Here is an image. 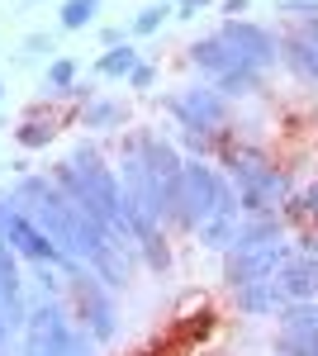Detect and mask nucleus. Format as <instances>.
<instances>
[{
  "label": "nucleus",
  "instance_id": "nucleus-35",
  "mask_svg": "<svg viewBox=\"0 0 318 356\" xmlns=\"http://www.w3.org/2000/svg\"><path fill=\"white\" fill-rule=\"evenodd\" d=\"M0 129H5V124H0Z\"/></svg>",
  "mask_w": 318,
  "mask_h": 356
},
{
  "label": "nucleus",
  "instance_id": "nucleus-25",
  "mask_svg": "<svg viewBox=\"0 0 318 356\" xmlns=\"http://www.w3.org/2000/svg\"><path fill=\"white\" fill-rule=\"evenodd\" d=\"M43 53H53V33H29V38H24V53H19V62L29 67V62H38Z\"/></svg>",
  "mask_w": 318,
  "mask_h": 356
},
{
  "label": "nucleus",
  "instance_id": "nucleus-8",
  "mask_svg": "<svg viewBox=\"0 0 318 356\" xmlns=\"http://www.w3.org/2000/svg\"><path fill=\"white\" fill-rule=\"evenodd\" d=\"M290 204V176L280 166H266L262 176L242 181L238 186V209L242 219H257V214H280Z\"/></svg>",
  "mask_w": 318,
  "mask_h": 356
},
{
  "label": "nucleus",
  "instance_id": "nucleus-28",
  "mask_svg": "<svg viewBox=\"0 0 318 356\" xmlns=\"http://www.w3.org/2000/svg\"><path fill=\"white\" fill-rule=\"evenodd\" d=\"M205 5H209V0H176V19H195Z\"/></svg>",
  "mask_w": 318,
  "mask_h": 356
},
{
  "label": "nucleus",
  "instance_id": "nucleus-19",
  "mask_svg": "<svg viewBox=\"0 0 318 356\" xmlns=\"http://www.w3.org/2000/svg\"><path fill=\"white\" fill-rule=\"evenodd\" d=\"M77 86V62L72 57H57L53 67L43 72V95H67Z\"/></svg>",
  "mask_w": 318,
  "mask_h": 356
},
{
  "label": "nucleus",
  "instance_id": "nucleus-15",
  "mask_svg": "<svg viewBox=\"0 0 318 356\" xmlns=\"http://www.w3.org/2000/svg\"><path fill=\"white\" fill-rule=\"evenodd\" d=\"M262 81H266V72H257V67H233L228 76L214 81V90H218L223 100H242V95H257Z\"/></svg>",
  "mask_w": 318,
  "mask_h": 356
},
{
  "label": "nucleus",
  "instance_id": "nucleus-29",
  "mask_svg": "<svg viewBox=\"0 0 318 356\" xmlns=\"http://www.w3.org/2000/svg\"><path fill=\"white\" fill-rule=\"evenodd\" d=\"M299 204H304V219H314V223H318V186H309V191L299 195Z\"/></svg>",
  "mask_w": 318,
  "mask_h": 356
},
{
  "label": "nucleus",
  "instance_id": "nucleus-11",
  "mask_svg": "<svg viewBox=\"0 0 318 356\" xmlns=\"http://www.w3.org/2000/svg\"><path fill=\"white\" fill-rule=\"evenodd\" d=\"M233 300H238V309L247 314V318H276V314L290 304V295H285V285L271 275V280H257V285L233 290Z\"/></svg>",
  "mask_w": 318,
  "mask_h": 356
},
{
  "label": "nucleus",
  "instance_id": "nucleus-23",
  "mask_svg": "<svg viewBox=\"0 0 318 356\" xmlns=\"http://www.w3.org/2000/svg\"><path fill=\"white\" fill-rule=\"evenodd\" d=\"M171 15V5H148V10H138L129 19V33H138V38H148V33H157L161 19Z\"/></svg>",
  "mask_w": 318,
  "mask_h": 356
},
{
  "label": "nucleus",
  "instance_id": "nucleus-26",
  "mask_svg": "<svg viewBox=\"0 0 318 356\" xmlns=\"http://www.w3.org/2000/svg\"><path fill=\"white\" fill-rule=\"evenodd\" d=\"M276 10H280V15H294L299 24H304V19H318V0H276Z\"/></svg>",
  "mask_w": 318,
  "mask_h": 356
},
{
  "label": "nucleus",
  "instance_id": "nucleus-20",
  "mask_svg": "<svg viewBox=\"0 0 318 356\" xmlns=\"http://www.w3.org/2000/svg\"><path fill=\"white\" fill-rule=\"evenodd\" d=\"M276 356H318V328L280 332V337H276Z\"/></svg>",
  "mask_w": 318,
  "mask_h": 356
},
{
  "label": "nucleus",
  "instance_id": "nucleus-2",
  "mask_svg": "<svg viewBox=\"0 0 318 356\" xmlns=\"http://www.w3.org/2000/svg\"><path fill=\"white\" fill-rule=\"evenodd\" d=\"M19 356H95V337L72 318V309L57 295H43L38 304H29Z\"/></svg>",
  "mask_w": 318,
  "mask_h": 356
},
{
  "label": "nucleus",
  "instance_id": "nucleus-6",
  "mask_svg": "<svg viewBox=\"0 0 318 356\" xmlns=\"http://www.w3.org/2000/svg\"><path fill=\"white\" fill-rule=\"evenodd\" d=\"M223 43L233 48V57H238L242 67H257V72H266V67H276L280 62V43H276V33L262 24H252V19H223Z\"/></svg>",
  "mask_w": 318,
  "mask_h": 356
},
{
  "label": "nucleus",
  "instance_id": "nucleus-33",
  "mask_svg": "<svg viewBox=\"0 0 318 356\" xmlns=\"http://www.w3.org/2000/svg\"><path fill=\"white\" fill-rule=\"evenodd\" d=\"M157 5H171V0H157Z\"/></svg>",
  "mask_w": 318,
  "mask_h": 356
},
{
  "label": "nucleus",
  "instance_id": "nucleus-24",
  "mask_svg": "<svg viewBox=\"0 0 318 356\" xmlns=\"http://www.w3.org/2000/svg\"><path fill=\"white\" fill-rule=\"evenodd\" d=\"M15 138L24 143L29 152H33V147H48V143L57 138V129H53V124H43V119H29L24 129H15Z\"/></svg>",
  "mask_w": 318,
  "mask_h": 356
},
{
  "label": "nucleus",
  "instance_id": "nucleus-7",
  "mask_svg": "<svg viewBox=\"0 0 318 356\" xmlns=\"http://www.w3.org/2000/svg\"><path fill=\"white\" fill-rule=\"evenodd\" d=\"M294 247L280 238V243H266V247H252V252H228V261H223V280L242 290V285H257V280H271V275L280 271L285 261H290Z\"/></svg>",
  "mask_w": 318,
  "mask_h": 356
},
{
  "label": "nucleus",
  "instance_id": "nucleus-16",
  "mask_svg": "<svg viewBox=\"0 0 318 356\" xmlns=\"http://www.w3.org/2000/svg\"><path fill=\"white\" fill-rule=\"evenodd\" d=\"M133 67H138V53H133L129 43H119V48H105V53L95 57V76H105V81H129Z\"/></svg>",
  "mask_w": 318,
  "mask_h": 356
},
{
  "label": "nucleus",
  "instance_id": "nucleus-34",
  "mask_svg": "<svg viewBox=\"0 0 318 356\" xmlns=\"http://www.w3.org/2000/svg\"><path fill=\"white\" fill-rule=\"evenodd\" d=\"M0 95H5V86H0Z\"/></svg>",
  "mask_w": 318,
  "mask_h": 356
},
{
  "label": "nucleus",
  "instance_id": "nucleus-3",
  "mask_svg": "<svg viewBox=\"0 0 318 356\" xmlns=\"http://www.w3.org/2000/svg\"><path fill=\"white\" fill-rule=\"evenodd\" d=\"M67 280H72V304H77L72 318H77L95 342H114V332H119V304H114V290L100 285L90 266H77Z\"/></svg>",
  "mask_w": 318,
  "mask_h": 356
},
{
  "label": "nucleus",
  "instance_id": "nucleus-14",
  "mask_svg": "<svg viewBox=\"0 0 318 356\" xmlns=\"http://www.w3.org/2000/svg\"><path fill=\"white\" fill-rule=\"evenodd\" d=\"M238 223H242V209H214L209 219L195 228V233H200V247H209V252H228V247H233V233H238Z\"/></svg>",
  "mask_w": 318,
  "mask_h": 356
},
{
  "label": "nucleus",
  "instance_id": "nucleus-30",
  "mask_svg": "<svg viewBox=\"0 0 318 356\" xmlns=\"http://www.w3.org/2000/svg\"><path fill=\"white\" fill-rule=\"evenodd\" d=\"M247 10H252V0H223V15H228V19H242Z\"/></svg>",
  "mask_w": 318,
  "mask_h": 356
},
{
  "label": "nucleus",
  "instance_id": "nucleus-9",
  "mask_svg": "<svg viewBox=\"0 0 318 356\" xmlns=\"http://www.w3.org/2000/svg\"><path fill=\"white\" fill-rule=\"evenodd\" d=\"M280 57L304 86H318V19H304V24L280 38Z\"/></svg>",
  "mask_w": 318,
  "mask_h": 356
},
{
  "label": "nucleus",
  "instance_id": "nucleus-21",
  "mask_svg": "<svg viewBox=\"0 0 318 356\" xmlns=\"http://www.w3.org/2000/svg\"><path fill=\"white\" fill-rule=\"evenodd\" d=\"M81 124H86V129H114V124H124V110H119L114 100H90V105L81 110Z\"/></svg>",
  "mask_w": 318,
  "mask_h": 356
},
{
  "label": "nucleus",
  "instance_id": "nucleus-18",
  "mask_svg": "<svg viewBox=\"0 0 318 356\" xmlns=\"http://www.w3.org/2000/svg\"><path fill=\"white\" fill-rule=\"evenodd\" d=\"M95 15H100V0H67V5H62V15H57V29L77 33V29H86Z\"/></svg>",
  "mask_w": 318,
  "mask_h": 356
},
{
  "label": "nucleus",
  "instance_id": "nucleus-1",
  "mask_svg": "<svg viewBox=\"0 0 318 356\" xmlns=\"http://www.w3.org/2000/svg\"><path fill=\"white\" fill-rule=\"evenodd\" d=\"M10 204L24 209L29 219L38 223V228H43L67 257H77V261H86V266L114 243V238L105 233V223L90 219L81 204H72L67 195L57 191L53 176H29V171H24V176L15 181V191H10Z\"/></svg>",
  "mask_w": 318,
  "mask_h": 356
},
{
  "label": "nucleus",
  "instance_id": "nucleus-27",
  "mask_svg": "<svg viewBox=\"0 0 318 356\" xmlns=\"http://www.w3.org/2000/svg\"><path fill=\"white\" fill-rule=\"evenodd\" d=\"M152 81H157V67H152V62H138L133 76H129V86H133V90H148Z\"/></svg>",
  "mask_w": 318,
  "mask_h": 356
},
{
  "label": "nucleus",
  "instance_id": "nucleus-13",
  "mask_svg": "<svg viewBox=\"0 0 318 356\" xmlns=\"http://www.w3.org/2000/svg\"><path fill=\"white\" fill-rule=\"evenodd\" d=\"M276 280L285 285L290 300H318V261H309L304 252H290V261L276 271Z\"/></svg>",
  "mask_w": 318,
  "mask_h": 356
},
{
  "label": "nucleus",
  "instance_id": "nucleus-31",
  "mask_svg": "<svg viewBox=\"0 0 318 356\" xmlns=\"http://www.w3.org/2000/svg\"><path fill=\"white\" fill-rule=\"evenodd\" d=\"M67 95H72V100H95V90H90V86H86V81H77V86H72V90H67Z\"/></svg>",
  "mask_w": 318,
  "mask_h": 356
},
{
  "label": "nucleus",
  "instance_id": "nucleus-12",
  "mask_svg": "<svg viewBox=\"0 0 318 356\" xmlns=\"http://www.w3.org/2000/svg\"><path fill=\"white\" fill-rule=\"evenodd\" d=\"M190 62H195L209 81H218V76H228L233 67H242L238 57H233V48L223 43V33H205V38H195V43H190Z\"/></svg>",
  "mask_w": 318,
  "mask_h": 356
},
{
  "label": "nucleus",
  "instance_id": "nucleus-22",
  "mask_svg": "<svg viewBox=\"0 0 318 356\" xmlns=\"http://www.w3.org/2000/svg\"><path fill=\"white\" fill-rule=\"evenodd\" d=\"M138 252H143L148 271H171V247H166V238H161V228L152 233V238H143V243H138Z\"/></svg>",
  "mask_w": 318,
  "mask_h": 356
},
{
  "label": "nucleus",
  "instance_id": "nucleus-4",
  "mask_svg": "<svg viewBox=\"0 0 318 356\" xmlns=\"http://www.w3.org/2000/svg\"><path fill=\"white\" fill-rule=\"evenodd\" d=\"M166 114H171L186 134H218V129H228V100L214 90V81L176 90V95L166 100Z\"/></svg>",
  "mask_w": 318,
  "mask_h": 356
},
{
  "label": "nucleus",
  "instance_id": "nucleus-32",
  "mask_svg": "<svg viewBox=\"0 0 318 356\" xmlns=\"http://www.w3.org/2000/svg\"><path fill=\"white\" fill-rule=\"evenodd\" d=\"M294 252H304V257H309V261H318V238H304V243L294 247Z\"/></svg>",
  "mask_w": 318,
  "mask_h": 356
},
{
  "label": "nucleus",
  "instance_id": "nucleus-17",
  "mask_svg": "<svg viewBox=\"0 0 318 356\" xmlns=\"http://www.w3.org/2000/svg\"><path fill=\"white\" fill-rule=\"evenodd\" d=\"M280 332H309L318 328V300H290L280 314H276Z\"/></svg>",
  "mask_w": 318,
  "mask_h": 356
},
{
  "label": "nucleus",
  "instance_id": "nucleus-5",
  "mask_svg": "<svg viewBox=\"0 0 318 356\" xmlns=\"http://www.w3.org/2000/svg\"><path fill=\"white\" fill-rule=\"evenodd\" d=\"M218 171H214L205 157H190L186 171H181V204H176V223L186 228H200L218 209Z\"/></svg>",
  "mask_w": 318,
  "mask_h": 356
},
{
  "label": "nucleus",
  "instance_id": "nucleus-10",
  "mask_svg": "<svg viewBox=\"0 0 318 356\" xmlns=\"http://www.w3.org/2000/svg\"><path fill=\"white\" fill-rule=\"evenodd\" d=\"M0 318L10 323V332H24V318H29L24 290H19V261H15L5 238H0Z\"/></svg>",
  "mask_w": 318,
  "mask_h": 356
}]
</instances>
